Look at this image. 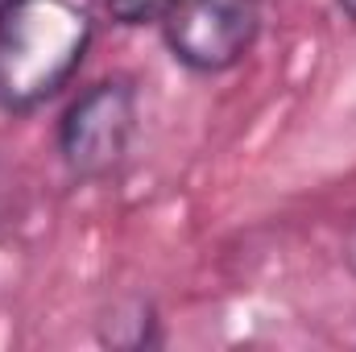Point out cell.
Returning <instances> with one entry per match:
<instances>
[{
  "label": "cell",
  "mask_w": 356,
  "mask_h": 352,
  "mask_svg": "<svg viewBox=\"0 0 356 352\" xmlns=\"http://www.w3.org/2000/svg\"><path fill=\"white\" fill-rule=\"evenodd\" d=\"M0 207H4V191H0Z\"/></svg>",
  "instance_id": "52a82bcc"
},
{
  "label": "cell",
  "mask_w": 356,
  "mask_h": 352,
  "mask_svg": "<svg viewBox=\"0 0 356 352\" xmlns=\"http://www.w3.org/2000/svg\"><path fill=\"white\" fill-rule=\"evenodd\" d=\"M336 4H340V13H344L348 21H356V0H336Z\"/></svg>",
  "instance_id": "8992f818"
},
{
  "label": "cell",
  "mask_w": 356,
  "mask_h": 352,
  "mask_svg": "<svg viewBox=\"0 0 356 352\" xmlns=\"http://www.w3.org/2000/svg\"><path fill=\"white\" fill-rule=\"evenodd\" d=\"M137 129V91L129 79L83 88L58 120V158L79 182L108 178L129 154Z\"/></svg>",
  "instance_id": "7a4b0ae2"
},
{
  "label": "cell",
  "mask_w": 356,
  "mask_h": 352,
  "mask_svg": "<svg viewBox=\"0 0 356 352\" xmlns=\"http://www.w3.org/2000/svg\"><path fill=\"white\" fill-rule=\"evenodd\" d=\"M170 8V0H108V13L116 25H149L162 21Z\"/></svg>",
  "instance_id": "5b68a950"
},
{
  "label": "cell",
  "mask_w": 356,
  "mask_h": 352,
  "mask_svg": "<svg viewBox=\"0 0 356 352\" xmlns=\"http://www.w3.org/2000/svg\"><path fill=\"white\" fill-rule=\"evenodd\" d=\"M95 38L91 0H0V108L21 116L67 88Z\"/></svg>",
  "instance_id": "6da1fadb"
},
{
  "label": "cell",
  "mask_w": 356,
  "mask_h": 352,
  "mask_svg": "<svg viewBox=\"0 0 356 352\" xmlns=\"http://www.w3.org/2000/svg\"><path fill=\"white\" fill-rule=\"evenodd\" d=\"M162 42L195 75H224L257 46L261 0H170Z\"/></svg>",
  "instance_id": "3957f363"
},
{
  "label": "cell",
  "mask_w": 356,
  "mask_h": 352,
  "mask_svg": "<svg viewBox=\"0 0 356 352\" xmlns=\"http://www.w3.org/2000/svg\"><path fill=\"white\" fill-rule=\"evenodd\" d=\"M116 319H104L99 328V340L112 344V349H145V344H158V319H154V307L133 298L124 307L112 311Z\"/></svg>",
  "instance_id": "277c9868"
}]
</instances>
